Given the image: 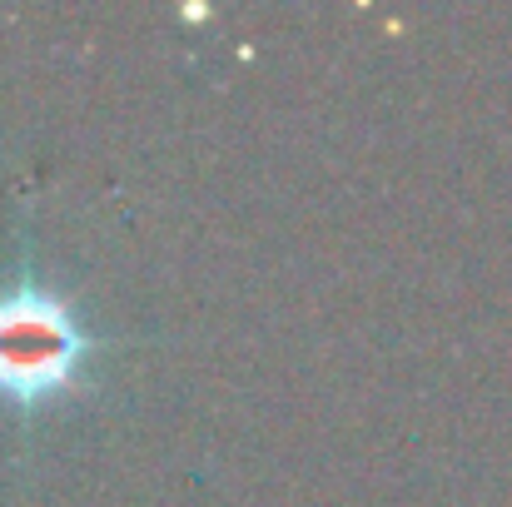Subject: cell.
<instances>
[{
	"label": "cell",
	"mask_w": 512,
	"mask_h": 507,
	"mask_svg": "<svg viewBox=\"0 0 512 507\" xmlns=\"http://www.w3.org/2000/svg\"><path fill=\"white\" fill-rule=\"evenodd\" d=\"M100 338L85 329L75 304L40 284L15 279L0 289V398L15 408H40L85 383Z\"/></svg>",
	"instance_id": "1"
}]
</instances>
